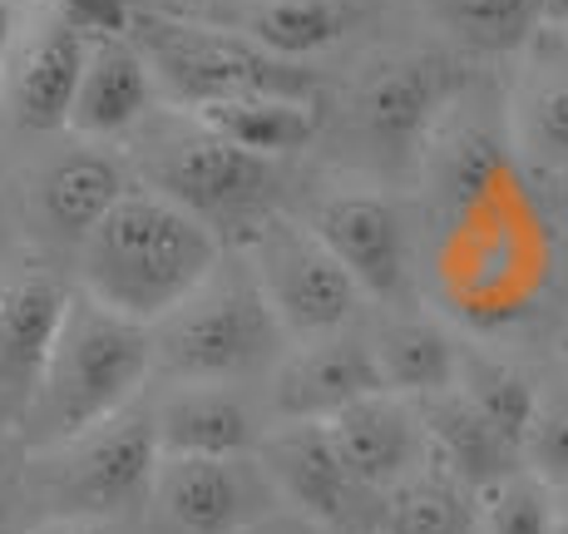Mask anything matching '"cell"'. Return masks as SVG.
I'll return each instance as SVG.
<instances>
[{"instance_id": "cell-2", "label": "cell", "mask_w": 568, "mask_h": 534, "mask_svg": "<svg viewBox=\"0 0 568 534\" xmlns=\"http://www.w3.org/2000/svg\"><path fill=\"white\" fill-rule=\"evenodd\" d=\"M227 243L179 203L129 183L70 258V282L129 322H159L213 272Z\"/></svg>"}, {"instance_id": "cell-28", "label": "cell", "mask_w": 568, "mask_h": 534, "mask_svg": "<svg viewBox=\"0 0 568 534\" xmlns=\"http://www.w3.org/2000/svg\"><path fill=\"white\" fill-rule=\"evenodd\" d=\"M519 465L559 495L568 490V352L534 372V406L519 441Z\"/></svg>"}, {"instance_id": "cell-21", "label": "cell", "mask_w": 568, "mask_h": 534, "mask_svg": "<svg viewBox=\"0 0 568 534\" xmlns=\"http://www.w3.org/2000/svg\"><path fill=\"white\" fill-rule=\"evenodd\" d=\"M366 336L376 352L381 386L396 396L425 401L455 386V366H460V326L440 318L435 308L415 302H396V308H371L366 312Z\"/></svg>"}, {"instance_id": "cell-30", "label": "cell", "mask_w": 568, "mask_h": 534, "mask_svg": "<svg viewBox=\"0 0 568 534\" xmlns=\"http://www.w3.org/2000/svg\"><path fill=\"white\" fill-rule=\"evenodd\" d=\"M30 500H26V445L10 431H0V534H26Z\"/></svg>"}, {"instance_id": "cell-6", "label": "cell", "mask_w": 568, "mask_h": 534, "mask_svg": "<svg viewBox=\"0 0 568 534\" xmlns=\"http://www.w3.org/2000/svg\"><path fill=\"white\" fill-rule=\"evenodd\" d=\"M287 336L272 322L253 272L227 248L213 272L179 298L159 322H149V386L169 381H237L262 386Z\"/></svg>"}, {"instance_id": "cell-16", "label": "cell", "mask_w": 568, "mask_h": 534, "mask_svg": "<svg viewBox=\"0 0 568 534\" xmlns=\"http://www.w3.org/2000/svg\"><path fill=\"white\" fill-rule=\"evenodd\" d=\"M70 292V268L36 248L0 258V431L16 435L26 416Z\"/></svg>"}, {"instance_id": "cell-19", "label": "cell", "mask_w": 568, "mask_h": 534, "mask_svg": "<svg viewBox=\"0 0 568 534\" xmlns=\"http://www.w3.org/2000/svg\"><path fill=\"white\" fill-rule=\"evenodd\" d=\"M159 455H253L272 426L262 386L237 381H169L144 391Z\"/></svg>"}, {"instance_id": "cell-15", "label": "cell", "mask_w": 568, "mask_h": 534, "mask_svg": "<svg viewBox=\"0 0 568 534\" xmlns=\"http://www.w3.org/2000/svg\"><path fill=\"white\" fill-rule=\"evenodd\" d=\"M84 36L50 0H30L20 16L10 50L0 60V119L26 139L64 134L74 100V80L84 64Z\"/></svg>"}, {"instance_id": "cell-4", "label": "cell", "mask_w": 568, "mask_h": 534, "mask_svg": "<svg viewBox=\"0 0 568 534\" xmlns=\"http://www.w3.org/2000/svg\"><path fill=\"white\" fill-rule=\"evenodd\" d=\"M469 74L445 46H386L371 50L342 84L336 109L326 104L322 139L346 144V173L362 179H406L425 134L460 100Z\"/></svg>"}, {"instance_id": "cell-32", "label": "cell", "mask_w": 568, "mask_h": 534, "mask_svg": "<svg viewBox=\"0 0 568 534\" xmlns=\"http://www.w3.org/2000/svg\"><path fill=\"white\" fill-rule=\"evenodd\" d=\"M247 534H322V530H316V525H307V520H297V515H287V510H282V515L262 520V525H253Z\"/></svg>"}, {"instance_id": "cell-24", "label": "cell", "mask_w": 568, "mask_h": 534, "mask_svg": "<svg viewBox=\"0 0 568 534\" xmlns=\"http://www.w3.org/2000/svg\"><path fill=\"white\" fill-rule=\"evenodd\" d=\"M425 426V455L440 461L450 475H460L469 490H485L489 481H499L505 471L519 465V451L505 441L460 391H440V396L415 401Z\"/></svg>"}, {"instance_id": "cell-31", "label": "cell", "mask_w": 568, "mask_h": 534, "mask_svg": "<svg viewBox=\"0 0 568 534\" xmlns=\"http://www.w3.org/2000/svg\"><path fill=\"white\" fill-rule=\"evenodd\" d=\"M26 534H149L144 520H40Z\"/></svg>"}, {"instance_id": "cell-17", "label": "cell", "mask_w": 568, "mask_h": 534, "mask_svg": "<svg viewBox=\"0 0 568 534\" xmlns=\"http://www.w3.org/2000/svg\"><path fill=\"white\" fill-rule=\"evenodd\" d=\"M499 109L509 149L534 189H568V30L544 20L524 40Z\"/></svg>"}, {"instance_id": "cell-14", "label": "cell", "mask_w": 568, "mask_h": 534, "mask_svg": "<svg viewBox=\"0 0 568 534\" xmlns=\"http://www.w3.org/2000/svg\"><path fill=\"white\" fill-rule=\"evenodd\" d=\"M253 455L287 515L307 520L322 534H376L381 495L346 471L322 421H272Z\"/></svg>"}, {"instance_id": "cell-9", "label": "cell", "mask_w": 568, "mask_h": 534, "mask_svg": "<svg viewBox=\"0 0 568 534\" xmlns=\"http://www.w3.org/2000/svg\"><path fill=\"white\" fill-rule=\"evenodd\" d=\"M129 40L154 70V84L163 104L199 109L213 100H233V94H262V90H292V94H322V80L307 64L272 60L247 40L227 36V30L199 26L183 16H163V10L134 6L129 16Z\"/></svg>"}, {"instance_id": "cell-26", "label": "cell", "mask_w": 568, "mask_h": 534, "mask_svg": "<svg viewBox=\"0 0 568 534\" xmlns=\"http://www.w3.org/2000/svg\"><path fill=\"white\" fill-rule=\"evenodd\" d=\"M445 50L475 60H515L524 40L544 26V0H425Z\"/></svg>"}, {"instance_id": "cell-36", "label": "cell", "mask_w": 568, "mask_h": 534, "mask_svg": "<svg viewBox=\"0 0 568 534\" xmlns=\"http://www.w3.org/2000/svg\"><path fill=\"white\" fill-rule=\"evenodd\" d=\"M129 6H154V0H129Z\"/></svg>"}, {"instance_id": "cell-7", "label": "cell", "mask_w": 568, "mask_h": 534, "mask_svg": "<svg viewBox=\"0 0 568 534\" xmlns=\"http://www.w3.org/2000/svg\"><path fill=\"white\" fill-rule=\"evenodd\" d=\"M159 441L144 396L100 426L26 451L30 520H144Z\"/></svg>"}, {"instance_id": "cell-5", "label": "cell", "mask_w": 568, "mask_h": 534, "mask_svg": "<svg viewBox=\"0 0 568 534\" xmlns=\"http://www.w3.org/2000/svg\"><path fill=\"white\" fill-rule=\"evenodd\" d=\"M149 376H154L149 326L119 318L74 288L60 326H54L40 381L30 391V406L16 426V441L26 451H40L64 435L100 426L104 416L144 396Z\"/></svg>"}, {"instance_id": "cell-11", "label": "cell", "mask_w": 568, "mask_h": 534, "mask_svg": "<svg viewBox=\"0 0 568 534\" xmlns=\"http://www.w3.org/2000/svg\"><path fill=\"white\" fill-rule=\"evenodd\" d=\"M36 144L40 149L16 173V213L26 228V248L70 268L74 248L134 183V173L119 144H100V139L50 134Z\"/></svg>"}, {"instance_id": "cell-10", "label": "cell", "mask_w": 568, "mask_h": 534, "mask_svg": "<svg viewBox=\"0 0 568 534\" xmlns=\"http://www.w3.org/2000/svg\"><path fill=\"white\" fill-rule=\"evenodd\" d=\"M233 253L253 272L262 302H267L272 322L282 326L287 342L366 322V312H371L366 292L342 268V258L292 213V203L262 213L233 243Z\"/></svg>"}, {"instance_id": "cell-3", "label": "cell", "mask_w": 568, "mask_h": 534, "mask_svg": "<svg viewBox=\"0 0 568 534\" xmlns=\"http://www.w3.org/2000/svg\"><path fill=\"white\" fill-rule=\"evenodd\" d=\"M129 173L139 189H154L183 213L207 223L227 248L257 223L262 213L287 203L282 163L253 159L207 129L193 109L159 104L134 134L119 139Z\"/></svg>"}, {"instance_id": "cell-22", "label": "cell", "mask_w": 568, "mask_h": 534, "mask_svg": "<svg viewBox=\"0 0 568 534\" xmlns=\"http://www.w3.org/2000/svg\"><path fill=\"white\" fill-rule=\"evenodd\" d=\"M322 431L346 461V471L376 495H386L390 485L406 481L425 461L420 411H415L410 396H396V391H371L352 406L332 411L322 421Z\"/></svg>"}, {"instance_id": "cell-33", "label": "cell", "mask_w": 568, "mask_h": 534, "mask_svg": "<svg viewBox=\"0 0 568 534\" xmlns=\"http://www.w3.org/2000/svg\"><path fill=\"white\" fill-rule=\"evenodd\" d=\"M26 6H30V0H0V60H6L10 36H16V26H20V16H26Z\"/></svg>"}, {"instance_id": "cell-13", "label": "cell", "mask_w": 568, "mask_h": 534, "mask_svg": "<svg viewBox=\"0 0 568 534\" xmlns=\"http://www.w3.org/2000/svg\"><path fill=\"white\" fill-rule=\"evenodd\" d=\"M149 10L227 30L272 60L307 64L362 46L376 26V0H154Z\"/></svg>"}, {"instance_id": "cell-1", "label": "cell", "mask_w": 568, "mask_h": 534, "mask_svg": "<svg viewBox=\"0 0 568 534\" xmlns=\"http://www.w3.org/2000/svg\"><path fill=\"white\" fill-rule=\"evenodd\" d=\"M420 288L430 278L440 318L469 332H505L539 308L554 278L544 193L519 163L450 203L415 209Z\"/></svg>"}, {"instance_id": "cell-34", "label": "cell", "mask_w": 568, "mask_h": 534, "mask_svg": "<svg viewBox=\"0 0 568 534\" xmlns=\"http://www.w3.org/2000/svg\"><path fill=\"white\" fill-rule=\"evenodd\" d=\"M544 20H549V26H559V30H568V0H544Z\"/></svg>"}, {"instance_id": "cell-8", "label": "cell", "mask_w": 568, "mask_h": 534, "mask_svg": "<svg viewBox=\"0 0 568 534\" xmlns=\"http://www.w3.org/2000/svg\"><path fill=\"white\" fill-rule=\"evenodd\" d=\"M302 223L342 258L371 308H396L420 298V233L415 209L390 183L342 173V179L312 189L292 209Z\"/></svg>"}, {"instance_id": "cell-25", "label": "cell", "mask_w": 568, "mask_h": 534, "mask_svg": "<svg viewBox=\"0 0 568 534\" xmlns=\"http://www.w3.org/2000/svg\"><path fill=\"white\" fill-rule=\"evenodd\" d=\"M376 534H475V490L425 455L381 495Z\"/></svg>"}, {"instance_id": "cell-12", "label": "cell", "mask_w": 568, "mask_h": 534, "mask_svg": "<svg viewBox=\"0 0 568 534\" xmlns=\"http://www.w3.org/2000/svg\"><path fill=\"white\" fill-rule=\"evenodd\" d=\"M282 515L257 455H159L149 481V534H247Z\"/></svg>"}, {"instance_id": "cell-29", "label": "cell", "mask_w": 568, "mask_h": 534, "mask_svg": "<svg viewBox=\"0 0 568 534\" xmlns=\"http://www.w3.org/2000/svg\"><path fill=\"white\" fill-rule=\"evenodd\" d=\"M475 534H559V495L515 465L475 490Z\"/></svg>"}, {"instance_id": "cell-37", "label": "cell", "mask_w": 568, "mask_h": 534, "mask_svg": "<svg viewBox=\"0 0 568 534\" xmlns=\"http://www.w3.org/2000/svg\"><path fill=\"white\" fill-rule=\"evenodd\" d=\"M564 352H568V346H564Z\"/></svg>"}, {"instance_id": "cell-23", "label": "cell", "mask_w": 568, "mask_h": 534, "mask_svg": "<svg viewBox=\"0 0 568 534\" xmlns=\"http://www.w3.org/2000/svg\"><path fill=\"white\" fill-rule=\"evenodd\" d=\"M193 114L207 129L237 144L243 154L287 163L322 144L326 100L322 94H292V90H262V94H233V100L199 104Z\"/></svg>"}, {"instance_id": "cell-20", "label": "cell", "mask_w": 568, "mask_h": 534, "mask_svg": "<svg viewBox=\"0 0 568 534\" xmlns=\"http://www.w3.org/2000/svg\"><path fill=\"white\" fill-rule=\"evenodd\" d=\"M159 104H163V94L154 84V70H149V60L139 54L134 40H129V30L90 36L80 80H74L64 134L119 144V139L134 134Z\"/></svg>"}, {"instance_id": "cell-27", "label": "cell", "mask_w": 568, "mask_h": 534, "mask_svg": "<svg viewBox=\"0 0 568 534\" xmlns=\"http://www.w3.org/2000/svg\"><path fill=\"white\" fill-rule=\"evenodd\" d=\"M450 391H460L469 406L519 451L524 426H529V406H534V372L529 366H519L515 356L495 352V346L465 342Z\"/></svg>"}, {"instance_id": "cell-35", "label": "cell", "mask_w": 568, "mask_h": 534, "mask_svg": "<svg viewBox=\"0 0 568 534\" xmlns=\"http://www.w3.org/2000/svg\"><path fill=\"white\" fill-rule=\"evenodd\" d=\"M559 534H568V490H559Z\"/></svg>"}, {"instance_id": "cell-18", "label": "cell", "mask_w": 568, "mask_h": 534, "mask_svg": "<svg viewBox=\"0 0 568 534\" xmlns=\"http://www.w3.org/2000/svg\"><path fill=\"white\" fill-rule=\"evenodd\" d=\"M371 391L386 386H381L366 322L287 342L272 372L262 376V401L272 421H326L332 411L352 406Z\"/></svg>"}]
</instances>
